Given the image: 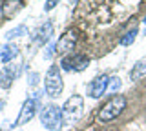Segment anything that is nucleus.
<instances>
[{
  "mask_svg": "<svg viewBox=\"0 0 146 131\" xmlns=\"http://www.w3.org/2000/svg\"><path fill=\"white\" fill-rule=\"evenodd\" d=\"M124 109H126V97H122V95H113L110 100H106L102 104V107L99 109L97 118H99V122H104V124H106V122H111L113 118H117Z\"/></svg>",
  "mask_w": 146,
  "mask_h": 131,
  "instance_id": "obj_1",
  "label": "nucleus"
},
{
  "mask_svg": "<svg viewBox=\"0 0 146 131\" xmlns=\"http://www.w3.org/2000/svg\"><path fill=\"white\" fill-rule=\"evenodd\" d=\"M40 124L49 131H58L64 124V117H62V107L55 106V104H48L42 107L40 111Z\"/></svg>",
  "mask_w": 146,
  "mask_h": 131,
  "instance_id": "obj_2",
  "label": "nucleus"
},
{
  "mask_svg": "<svg viewBox=\"0 0 146 131\" xmlns=\"http://www.w3.org/2000/svg\"><path fill=\"white\" fill-rule=\"evenodd\" d=\"M44 89L51 98L58 97L64 89V82H62V75H60V67L58 66H51L48 69V73L44 76Z\"/></svg>",
  "mask_w": 146,
  "mask_h": 131,
  "instance_id": "obj_3",
  "label": "nucleus"
},
{
  "mask_svg": "<svg viewBox=\"0 0 146 131\" xmlns=\"http://www.w3.org/2000/svg\"><path fill=\"white\" fill-rule=\"evenodd\" d=\"M82 111H84V98L80 95H73L70 97L62 106V117L64 122H77L82 117Z\"/></svg>",
  "mask_w": 146,
  "mask_h": 131,
  "instance_id": "obj_4",
  "label": "nucleus"
},
{
  "mask_svg": "<svg viewBox=\"0 0 146 131\" xmlns=\"http://www.w3.org/2000/svg\"><path fill=\"white\" fill-rule=\"evenodd\" d=\"M90 64V58L86 55H82V53H68V55H64V58L60 60V67L66 71H82L86 69Z\"/></svg>",
  "mask_w": 146,
  "mask_h": 131,
  "instance_id": "obj_5",
  "label": "nucleus"
},
{
  "mask_svg": "<svg viewBox=\"0 0 146 131\" xmlns=\"http://www.w3.org/2000/svg\"><path fill=\"white\" fill-rule=\"evenodd\" d=\"M35 115H36V100L35 98H27V100L22 104L20 113H18V117H17V120H15L13 126H15V128H20V126L27 124Z\"/></svg>",
  "mask_w": 146,
  "mask_h": 131,
  "instance_id": "obj_6",
  "label": "nucleus"
},
{
  "mask_svg": "<svg viewBox=\"0 0 146 131\" xmlns=\"http://www.w3.org/2000/svg\"><path fill=\"white\" fill-rule=\"evenodd\" d=\"M75 44H77V31L68 29L66 33L58 38V42H57V46H55V47H57V53H58V55H68V53L73 51Z\"/></svg>",
  "mask_w": 146,
  "mask_h": 131,
  "instance_id": "obj_7",
  "label": "nucleus"
},
{
  "mask_svg": "<svg viewBox=\"0 0 146 131\" xmlns=\"http://www.w3.org/2000/svg\"><path fill=\"white\" fill-rule=\"evenodd\" d=\"M108 84H110V76H106V75H100V76H97V78H93L90 82V86H88L90 97L91 98L102 97V95L108 91Z\"/></svg>",
  "mask_w": 146,
  "mask_h": 131,
  "instance_id": "obj_8",
  "label": "nucleus"
},
{
  "mask_svg": "<svg viewBox=\"0 0 146 131\" xmlns=\"http://www.w3.org/2000/svg\"><path fill=\"white\" fill-rule=\"evenodd\" d=\"M22 7H24L22 0H4L0 6V11H2L4 18H15V15L22 11Z\"/></svg>",
  "mask_w": 146,
  "mask_h": 131,
  "instance_id": "obj_9",
  "label": "nucleus"
},
{
  "mask_svg": "<svg viewBox=\"0 0 146 131\" xmlns=\"http://www.w3.org/2000/svg\"><path fill=\"white\" fill-rule=\"evenodd\" d=\"M51 35H53V24L51 22H44L42 26H40L38 29L33 33V42L35 44H46V42H49V38H51Z\"/></svg>",
  "mask_w": 146,
  "mask_h": 131,
  "instance_id": "obj_10",
  "label": "nucleus"
},
{
  "mask_svg": "<svg viewBox=\"0 0 146 131\" xmlns=\"http://www.w3.org/2000/svg\"><path fill=\"white\" fill-rule=\"evenodd\" d=\"M15 76H17L15 66H4L2 69H0V88L9 89L11 84H13V80H15Z\"/></svg>",
  "mask_w": 146,
  "mask_h": 131,
  "instance_id": "obj_11",
  "label": "nucleus"
},
{
  "mask_svg": "<svg viewBox=\"0 0 146 131\" xmlns=\"http://www.w3.org/2000/svg\"><path fill=\"white\" fill-rule=\"evenodd\" d=\"M17 55H18V47L15 44H7V46H4L2 51H0V60H2L4 64H7V62H11Z\"/></svg>",
  "mask_w": 146,
  "mask_h": 131,
  "instance_id": "obj_12",
  "label": "nucleus"
},
{
  "mask_svg": "<svg viewBox=\"0 0 146 131\" xmlns=\"http://www.w3.org/2000/svg\"><path fill=\"white\" fill-rule=\"evenodd\" d=\"M146 71V60H139L137 64L133 66V69L130 71V76H131V80H137L141 75H143Z\"/></svg>",
  "mask_w": 146,
  "mask_h": 131,
  "instance_id": "obj_13",
  "label": "nucleus"
},
{
  "mask_svg": "<svg viewBox=\"0 0 146 131\" xmlns=\"http://www.w3.org/2000/svg\"><path fill=\"white\" fill-rule=\"evenodd\" d=\"M22 35H27V28H26L24 24H22V26H17L15 29H9L7 33H6V38L11 40V38H15V37H22Z\"/></svg>",
  "mask_w": 146,
  "mask_h": 131,
  "instance_id": "obj_14",
  "label": "nucleus"
},
{
  "mask_svg": "<svg viewBox=\"0 0 146 131\" xmlns=\"http://www.w3.org/2000/svg\"><path fill=\"white\" fill-rule=\"evenodd\" d=\"M135 37H137V28H131L124 37L121 38V46H130V44H133Z\"/></svg>",
  "mask_w": 146,
  "mask_h": 131,
  "instance_id": "obj_15",
  "label": "nucleus"
},
{
  "mask_svg": "<svg viewBox=\"0 0 146 131\" xmlns=\"http://www.w3.org/2000/svg\"><path fill=\"white\" fill-rule=\"evenodd\" d=\"M119 88H121V78H119V76H111V78H110V84H108V91L115 93Z\"/></svg>",
  "mask_w": 146,
  "mask_h": 131,
  "instance_id": "obj_16",
  "label": "nucleus"
},
{
  "mask_svg": "<svg viewBox=\"0 0 146 131\" xmlns=\"http://www.w3.org/2000/svg\"><path fill=\"white\" fill-rule=\"evenodd\" d=\"M55 46H57V44H48V47H46L44 49V58H46V60H49V58H53V55H55V53H57V47H55Z\"/></svg>",
  "mask_w": 146,
  "mask_h": 131,
  "instance_id": "obj_17",
  "label": "nucleus"
},
{
  "mask_svg": "<svg viewBox=\"0 0 146 131\" xmlns=\"http://www.w3.org/2000/svg\"><path fill=\"white\" fill-rule=\"evenodd\" d=\"M58 2H60V0H46V4H44V11H51V9H55V7L58 6Z\"/></svg>",
  "mask_w": 146,
  "mask_h": 131,
  "instance_id": "obj_18",
  "label": "nucleus"
},
{
  "mask_svg": "<svg viewBox=\"0 0 146 131\" xmlns=\"http://www.w3.org/2000/svg\"><path fill=\"white\" fill-rule=\"evenodd\" d=\"M38 78H40V75H38V73H31L29 76H27V84H29L31 88H33V86L38 84Z\"/></svg>",
  "mask_w": 146,
  "mask_h": 131,
  "instance_id": "obj_19",
  "label": "nucleus"
},
{
  "mask_svg": "<svg viewBox=\"0 0 146 131\" xmlns=\"http://www.w3.org/2000/svg\"><path fill=\"white\" fill-rule=\"evenodd\" d=\"M4 106H6V100H0V109H2Z\"/></svg>",
  "mask_w": 146,
  "mask_h": 131,
  "instance_id": "obj_20",
  "label": "nucleus"
},
{
  "mask_svg": "<svg viewBox=\"0 0 146 131\" xmlns=\"http://www.w3.org/2000/svg\"><path fill=\"white\" fill-rule=\"evenodd\" d=\"M70 4H71V6H75V4H79V0H70Z\"/></svg>",
  "mask_w": 146,
  "mask_h": 131,
  "instance_id": "obj_21",
  "label": "nucleus"
},
{
  "mask_svg": "<svg viewBox=\"0 0 146 131\" xmlns=\"http://www.w3.org/2000/svg\"><path fill=\"white\" fill-rule=\"evenodd\" d=\"M144 24H146V16H144Z\"/></svg>",
  "mask_w": 146,
  "mask_h": 131,
  "instance_id": "obj_22",
  "label": "nucleus"
},
{
  "mask_svg": "<svg viewBox=\"0 0 146 131\" xmlns=\"http://www.w3.org/2000/svg\"><path fill=\"white\" fill-rule=\"evenodd\" d=\"M0 131H2V129H0Z\"/></svg>",
  "mask_w": 146,
  "mask_h": 131,
  "instance_id": "obj_23",
  "label": "nucleus"
}]
</instances>
